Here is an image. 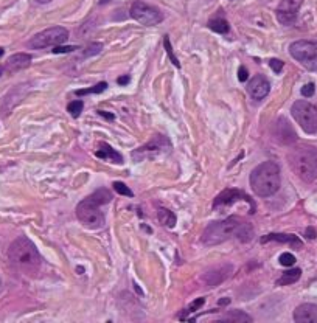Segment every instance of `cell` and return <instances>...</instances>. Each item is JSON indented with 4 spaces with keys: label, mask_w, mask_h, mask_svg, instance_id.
<instances>
[{
    "label": "cell",
    "mask_w": 317,
    "mask_h": 323,
    "mask_svg": "<svg viewBox=\"0 0 317 323\" xmlns=\"http://www.w3.org/2000/svg\"><path fill=\"white\" fill-rule=\"evenodd\" d=\"M252 236H253L252 226L244 223L241 218L232 216L224 221L211 223L202 233V244L216 246L232 238H238L241 243H249Z\"/></svg>",
    "instance_id": "cell-1"
},
{
    "label": "cell",
    "mask_w": 317,
    "mask_h": 323,
    "mask_svg": "<svg viewBox=\"0 0 317 323\" xmlns=\"http://www.w3.org/2000/svg\"><path fill=\"white\" fill-rule=\"evenodd\" d=\"M8 258L17 271L31 277L39 272L41 264H42V258L36 246L27 236H19L10 244Z\"/></svg>",
    "instance_id": "cell-2"
},
{
    "label": "cell",
    "mask_w": 317,
    "mask_h": 323,
    "mask_svg": "<svg viewBox=\"0 0 317 323\" xmlns=\"http://www.w3.org/2000/svg\"><path fill=\"white\" fill-rule=\"evenodd\" d=\"M250 187L260 197H269L280 188V168L274 162H263L250 173Z\"/></svg>",
    "instance_id": "cell-3"
},
{
    "label": "cell",
    "mask_w": 317,
    "mask_h": 323,
    "mask_svg": "<svg viewBox=\"0 0 317 323\" xmlns=\"http://www.w3.org/2000/svg\"><path fill=\"white\" fill-rule=\"evenodd\" d=\"M288 162L291 170L302 180L312 182L317 179V148L299 146L289 152Z\"/></svg>",
    "instance_id": "cell-4"
},
{
    "label": "cell",
    "mask_w": 317,
    "mask_h": 323,
    "mask_svg": "<svg viewBox=\"0 0 317 323\" xmlns=\"http://www.w3.org/2000/svg\"><path fill=\"white\" fill-rule=\"evenodd\" d=\"M292 117L306 134H317V106L305 99H299L291 107Z\"/></svg>",
    "instance_id": "cell-5"
},
{
    "label": "cell",
    "mask_w": 317,
    "mask_h": 323,
    "mask_svg": "<svg viewBox=\"0 0 317 323\" xmlns=\"http://www.w3.org/2000/svg\"><path fill=\"white\" fill-rule=\"evenodd\" d=\"M291 56L308 70H317V42L295 41L289 45Z\"/></svg>",
    "instance_id": "cell-6"
},
{
    "label": "cell",
    "mask_w": 317,
    "mask_h": 323,
    "mask_svg": "<svg viewBox=\"0 0 317 323\" xmlns=\"http://www.w3.org/2000/svg\"><path fill=\"white\" fill-rule=\"evenodd\" d=\"M67 39H69V31L64 27H53V28H48L34 34V37L30 39L28 45L31 48L56 47V45H63Z\"/></svg>",
    "instance_id": "cell-7"
},
{
    "label": "cell",
    "mask_w": 317,
    "mask_h": 323,
    "mask_svg": "<svg viewBox=\"0 0 317 323\" xmlns=\"http://www.w3.org/2000/svg\"><path fill=\"white\" fill-rule=\"evenodd\" d=\"M76 216L89 229H101L104 226V214H103V211L89 197L78 204Z\"/></svg>",
    "instance_id": "cell-8"
},
{
    "label": "cell",
    "mask_w": 317,
    "mask_h": 323,
    "mask_svg": "<svg viewBox=\"0 0 317 323\" xmlns=\"http://www.w3.org/2000/svg\"><path fill=\"white\" fill-rule=\"evenodd\" d=\"M131 16L142 25H157L161 24L164 21V14L162 11L152 7V5H148L145 2H142V0H137V2L132 4L131 7Z\"/></svg>",
    "instance_id": "cell-9"
},
{
    "label": "cell",
    "mask_w": 317,
    "mask_h": 323,
    "mask_svg": "<svg viewBox=\"0 0 317 323\" xmlns=\"http://www.w3.org/2000/svg\"><path fill=\"white\" fill-rule=\"evenodd\" d=\"M28 93V84H19V86H14L4 98H2V103H0V115L2 117H8L13 109L22 103V99L27 96Z\"/></svg>",
    "instance_id": "cell-10"
},
{
    "label": "cell",
    "mask_w": 317,
    "mask_h": 323,
    "mask_svg": "<svg viewBox=\"0 0 317 323\" xmlns=\"http://www.w3.org/2000/svg\"><path fill=\"white\" fill-rule=\"evenodd\" d=\"M303 4V0H280L277 7V21L282 25H292L297 21V13Z\"/></svg>",
    "instance_id": "cell-11"
},
{
    "label": "cell",
    "mask_w": 317,
    "mask_h": 323,
    "mask_svg": "<svg viewBox=\"0 0 317 323\" xmlns=\"http://www.w3.org/2000/svg\"><path fill=\"white\" fill-rule=\"evenodd\" d=\"M247 92L250 93L252 98L255 99H263V98H266L268 93L271 92V84L269 81L264 78L263 75H256L253 76L249 84H247Z\"/></svg>",
    "instance_id": "cell-12"
},
{
    "label": "cell",
    "mask_w": 317,
    "mask_h": 323,
    "mask_svg": "<svg viewBox=\"0 0 317 323\" xmlns=\"http://www.w3.org/2000/svg\"><path fill=\"white\" fill-rule=\"evenodd\" d=\"M236 200H246V202H250V204L253 205L252 199H250L246 193H243V191H240V190H224V191H223L221 194H218V197L215 199L213 207H215V208H218V207H226V205L235 204Z\"/></svg>",
    "instance_id": "cell-13"
},
{
    "label": "cell",
    "mask_w": 317,
    "mask_h": 323,
    "mask_svg": "<svg viewBox=\"0 0 317 323\" xmlns=\"http://www.w3.org/2000/svg\"><path fill=\"white\" fill-rule=\"evenodd\" d=\"M168 146H170V142H168L165 137L157 135V137L152 138L148 145H145V146L138 148L135 152H132V158L142 160V158L146 157V154H149V152H158L161 149H165V148H168Z\"/></svg>",
    "instance_id": "cell-14"
},
{
    "label": "cell",
    "mask_w": 317,
    "mask_h": 323,
    "mask_svg": "<svg viewBox=\"0 0 317 323\" xmlns=\"http://www.w3.org/2000/svg\"><path fill=\"white\" fill-rule=\"evenodd\" d=\"M294 320L299 323H317V305L303 303L295 308Z\"/></svg>",
    "instance_id": "cell-15"
},
{
    "label": "cell",
    "mask_w": 317,
    "mask_h": 323,
    "mask_svg": "<svg viewBox=\"0 0 317 323\" xmlns=\"http://www.w3.org/2000/svg\"><path fill=\"white\" fill-rule=\"evenodd\" d=\"M275 137L279 138L280 143H285V145H291L297 140V135L286 118H279L275 125Z\"/></svg>",
    "instance_id": "cell-16"
},
{
    "label": "cell",
    "mask_w": 317,
    "mask_h": 323,
    "mask_svg": "<svg viewBox=\"0 0 317 323\" xmlns=\"http://www.w3.org/2000/svg\"><path fill=\"white\" fill-rule=\"evenodd\" d=\"M30 64H31V55H28V53H16V55L8 58L4 69L8 73H14L22 69H27Z\"/></svg>",
    "instance_id": "cell-17"
},
{
    "label": "cell",
    "mask_w": 317,
    "mask_h": 323,
    "mask_svg": "<svg viewBox=\"0 0 317 323\" xmlns=\"http://www.w3.org/2000/svg\"><path fill=\"white\" fill-rule=\"evenodd\" d=\"M232 272V267L230 266H226V267H216V269H211L210 272H207L204 275V283L208 285L210 288L211 286H216L220 285L221 281H224L227 278V275Z\"/></svg>",
    "instance_id": "cell-18"
},
{
    "label": "cell",
    "mask_w": 317,
    "mask_h": 323,
    "mask_svg": "<svg viewBox=\"0 0 317 323\" xmlns=\"http://www.w3.org/2000/svg\"><path fill=\"white\" fill-rule=\"evenodd\" d=\"M100 149H96L95 155L100 157V158H104V160H109V162H114V164H122L123 162V157L120 152H117L112 146H109L108 143H100L98 145Z\"/></svg>",
    "instance_id": "cell-19"
},
{
    "label": "cell",
    "mask_w": 317,
    "mask_h": 323,
    "mask_svg": "<svg viewBox=\"0 0 317 323\" xmlns=\"http://www.w3.org/2000/svg\"><path fill=\"white\" fill-rule=\"evenodd\" d=\"M268 241H277V243H286L291 244L294 247H302V241L295 236V235H283V233H269L266 236L261 238V243H268Z\"/></svg>",
    "instance_id": "cell-20"
},
{
    "label": "cell",
    "mask_w": 317,
    "mask_h": 323,
    "mask_svg": "<svg viewBox=\"0 0 317 323\" xmlns=\"http://www.w3.org/2000/svg\"><path fill=\"white\" fill-rule=\"evenodd\" d=\"M221 321H232V323H244V321H252V317L250 315H247L246 312H243V311H240V309H236V311H229L226 315H223L221 318H220Z\"/></svg>",
    "instance_id": "cell-21"
},
{
    "label": "cell",
    "mask_w": 317,
    "mask_h": 323,
    "mask_svg": "<svg viewBox=\"0 0 317 323\" xmlns=\"http://www.w3.org/2000/svg\"><path fill=\"white\" fill-rule=\"evenodd\" d=\"M157 218H158V221H161V224H164L168 229H173L176 226V214L173 211L167 210V208H158Z\"/></svg>",
    "instance_id": "cell-22"
},
{
    "label": "cell",
    "mask_w": 317,
    "mask_h": 323,
    "mask_svg": "<svg viewBox=\"0 0 317 323\" xmlns=\"http://www.w3.org/2000/svg\"><path fill=\"white\" fill-rule=\"evenodd\" d=\"M302 275V271L300 269H291V271L285 272L279 280H277V286H288V285H292L295 283Z\"/></svg>",
    "instance_id": "cell-23"
},
{
    "label": "cell",
    "mask_w": 317,
    "mask_h": 323,
    "mask_svg": "<svg viewBox=\"0 0 317 323\" xmlns=\"http://www.w3.org/2000/svg\"><path fill=\"white\" fill-rule=\"evenodd\" d=\"M208 28H210V30H213V31H216V33H220V34H226V33H229L230 25H229V22H227L226 19L216 17V19H211V21L208 22Z\"/></svg>",
    "instance_id": "cell-24"
},
{
    "label": "cell",
    "mask_w": 317,
    "mask_h": 323,
    "mask_svg": "<svg viewBox=\"0 0 317 323\" xmlns=\"http://www.w3.org/2000/svg\"><path fill=\"white\" fill-rule=\"evenodd\" d=\"M89 199L92 200V202H95L96 205H101V204H108V202H111V199H112V194L106 190V188H101V190H98L96 193H93L92 196H89Z\"/></svg>",
    "instance_id": "cell-25"
},
{
    "label": "cell",
    "mask_w": 317,
    "mask_h": 323,
    "mask_svg": "<svg viewBox=\"0 0 317 323\" xmlns=\"http://www.w3.org/2000/svg\"><path fill=\"white\" fill-rule=\"evenodd\" d=\"M106 87H108V83L101 81V83H98V84L92 86L90 89H81V90H76V92H75V95L83 96V95H90V93H101V92H104V90H106Z\"/></svg>",
    "instance_id": "cell-26"
},
{
    "label": "cell",
    "mask_w": 317,
    "mask_h": 323,
    "mask_svg": "<svg viewBox=\"0 0 317 323\" xmlns=\"http://www.w3.org/2000/svg\"><path fill=\"white\" fill-rule=\"evenodd\" d=\"M83 107H84V103L81 101V99H78V101H72L70 104H69V107H67V111H69V114L72 115V117H80V114H81V111H83Z\"/></svg>",
    "instance_id": "cell-27"
},
{
    "label": "cell",
    "mask_w": 317,
    "mask_h": 323,
    "mask_svg": "<svg viewBox=\"0 0 317 323\" xmlns=\"http://www.w3.org/2000/svg\"><path fill=\"white\" fill-rule=\"evenodd\" d=\"M164 45H165V50H167V53H168V56H170L171 63H173V64L179 69V67H181V63H179V59L174 56V53H173V47H171V44H170L168 36H165V39H164Z\"/></svg>",
    "instance_id": "cell-28"
},
{
    "label": "cell",
    "mask_w": 317,
    "mask_h": 323,
    "mask_svg": "<svg viewBox=\"0 0 317 323\" xmlns=\"http://www.w3.org/2000/svg\"><path fill=\"white\" fill-rule=\"evenodd\" d=\"M114 190H115L118 194H122V196H128V197H132V196H134V193H132L123 182H114Z\"/></svg>",
    "instance_id": "cell-29"
},
{
    "label": "cell",
    "mask_w": 317,
    "mask_h": 323,
    "mask_svg": "<svg viewBox=\"0 0 317 323\" xmlns=\"http://www.w3.org/2000/svg\"><path fill=\"white\" fill-rule=\"evenodd\" d=\"M294 263H295V256H294L292 253L285 252V253L280 255V264H282V266L291 267V266H294Z\"/></svg>",
    "instance_id": "cell-30"
},
{
    "label": "cell",
    "mask_w": 317,
    "mask_h": 323,
    "mask_svg": "<svg viewBox=\"0 0 317 323\" xmlns=\"http://www.w3.org/2000/svg\"><path fill=\"white\" fill-rule=\"evenodd\" d=\"M101 48H103V45L100 44V42H96V44H92L84 53H83V56L84 58H89V56H93V55H96V53H100L101 51Z\"/></svg>",
    "instance_id": "cell-31"
},
{
    "label": "cell",
    "mask_w": 317,
    "mask_h": 323,
    "mask_svg": "<svg viewBox=\"0 0 317 323\" xmlns=\"http://www.w3.org/2000/svg\"><path fill=\"white\" fill-rule=\"evenodd\" d=\"M314 92H315V86H314L312 83L305 84V86L302 87V95H303L305 98H311V96L314 95Z\"/></svg>",
    "instance_id": "cell-32"
},
{
    "label": "cell",
    "mask_w": 317,
    "mask_h": 323,
    "mask_svg": "<svg viewBox=\"0 0 317 323\" xmlns=\"http://www.w3.org/2000/svg\"><path fill=\"white\" fill-rule=\"evenodd\" d=\"M269 67L275 72V73H280L282 72V69H283V61H280V59H271L269 61Z\"/></svg>",
    "instance_id": "cell-33"
},
{
    "label": "cell",
    "mask_w": 317,
    "mask_h": 323,
    "mask_svg": "<svg viewBox=\"0 0 317 323\" xmlns=\"http://www.w3.org/2000/svg\"><path fill=\"white\" fill-rule=\"evenodd\" d=\"M75 50H78V47H76V45H73V47H63V45H56V47H55V50H53V53H56V55H60V53H70V51H75Z\"/></svg>",
    "instance_id": "cell-34"
},
{
    "label": "cell",
    "mask_w": 317,
    "mask_h": 323,
    "mask_svg": "<svg viewBox=\"0 0 317 323\" xmlns=\"http://www.w3.org/2000/svg\"><path fill=\"white\" fill-rule=\"evenodd\" d=\"M249 78V73H247V69L244 67V66H241L240 69H238V79L241 81V83H244L246 79Z\"/></svg>",
    "instance_id": "cell-35"
},
{
    "label": "cell",
    "mask_w": 317,
    "mask_h": 323,
    "mask_svg": "<svg viewBox=\"0 0 317 323\" xmlns=\"http://www.w3.org/2000/svg\"><path fill=\"white\" fill-rule=\"evenodd\" d=\"M202 305H204V298H199V300L193 301V303L188 306V309H187V311H188V312H194V311H197Z\"/></svg>",
    "instance_id": "cell-36"
},
{
    "label": "cell",
    "mask_w": 317,
    "mask_h": 323,
    "mask_svg": "<svg viewBox=\"0 0 317 323\" xmlns=\"http://www.w3.org/2000/svg\"><path fill=\"white\" fill-rule=\"evenodd\" d=\"M129 81H131V78H129L128 75H126V76H122V78H118V79H117V83H118L120 86H126Z\"/></svg>",
    "instance_id": "cell-37"
},
{
    "label": "cell",
    "mask_w": 317,
    "mask_h": 323,
    "mask_svg": "<svg viewBox=\"0 0 317 323\" xmlns=\"http://www.w3.org/2000/svg\"><path fill=\"white\" fill-rule=\"evenodd\" d=\"M98 114H100L101 117H104V118H108V120H114V118H115L114 114H108V112H104V111H98Z\"/></svg>",
    "instance_id": "cell-38"
},
{
    "label": "cell",
    "mask_w": 317,
    "mask_h": 323,
    "mask_svg": "<svg viewBox=\"0 0 317 323\" xmlns=\"http://www.w3.org/2000/svg\"><path fill=\"white\" fill-rule=\"evenodd\" d=\"M306 236H308V238H311V239H312V238H315V230L309 227V229L306 230Z\"/></svg>",
    "instance_id": "cell-39"
},
{
    "label": "cell",
    "mask_w": 317,
    "mask_h": 323,
    "mask_svg": "<svg viewBox=\"0 0 317 323\" xmlns=\"http://www.w3.org/2000/svg\"><path fill=\"white\" fill-rule=\"evenodd\" d=\"M37 4H48V2H51V0H36Z\"/></svg>",
    "instance_id": "cell-40"
},
{
    "label": "cell",
    "mask_w": 317,
    "mask_h": 323,
    "mask_svg": "<svg viewBox=\"0 0 317 323\" xmlns=\"http://www.w3.org/2000/svg\"><path fill=\"white\" fill-rule=\"evenodd\" d=\"M4 72H5V69H4L2 66H0V76H2V75H4Z\"/></svg>",
    "instance_id": "cell-41"
},
{
    "label": "cell",
    "mask_w": 317,
    "mask_h": 323,
    "mask_svg": "<svg viewBox=\"0 0 317 323\" xmlns=\"http://www.w3.org/2000/svg\"><path fill=\"white\" fill-rule=\"evenodd\" d=\"M4 53H5V50H4L2 47H0V56H4Z\"/></svg>",
    "instance_id": "cell-42"
},
{
    "label": "cell",
    "mask_w": 317,
    "mask_h": 323,
    "mask_svg": "<svg viewBox=\"0 0 317 323\" xmlns=\"http://www.w3.org/2000/svg\"><path fill=\"white\" fill-rule=\"evenodd\" d=\"M106 2H111V0H101V2H100V4H106Z\"/></svg>",
    "instance_id": "cell-43"
},
{
    "label": "cell",
    "mask_w": 317,
    "mask_h": 323,
    "mask_svg": "<svg viewBox=\"0 0 317 323\" xmlns=\"http://www.w3.org/2000/svg\"><path fill=\"white\" fill-rule=\"evenodd\" d=\"M0 291H2V281H0Z\"/></svg>",
    "instance_id": "cell-44"
}]
</instances>
